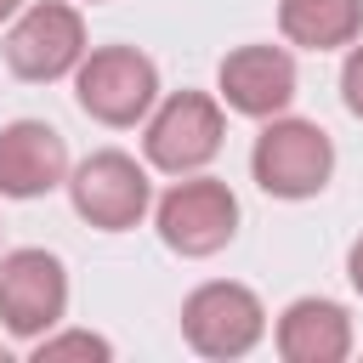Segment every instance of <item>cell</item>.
Listing matches in <instances>:
<instances>
[{
    "label": "cell",
    "mask_w": 363,
    "mask_h": 363,
    "mask_svg": "<svg viewBox=\"0 0 363 363\" xmlns=\"http://www.w3.org/2000/svg\"><path fill=\"white\" fill-rule=\"evenodd\" d=\"M68 193H74V210H79L91 227H102V233L136 227V221L147 216V199H153L147 170H142L130 153H113V147H108V153H91V159L74 170Z\"/></svg>",
    "instance_id": "3957f363"
},
{
    "label": "cell",
    "mask_w": 363,
    "mask_h": 363,
    "mask_svg": "<svg viewBox=\"0 0 363 363\" xmlns=\"http://www.w3.org/2000/svg\"><path fill=\"white\" fill-rule=\"evenodd\" d=\"M352 346V318L335 306V301H295L284 318H278V352L284 363H340Z\"/></svg>",
    "instance_id": "8fae6325"
},
{
    "label": "cell",
    "mask_w": 363,
    "mask_h": 363,
    "mask_svg": "<svg viewBox=\"0 0 363 363\" xmlns=\"http://www.w3.org/2000/svg\"><path fill=\"white\" fill-rule=\"evenodd\" d=\"M147 159L170 176H187L199 164H210L221 153V108L204 96V91H176L153 119H147V136H142Z\"/></svg>",
    "instance_id": "5b68a950"
},
{
    "label": "cell",
    "mask_w": 363,
    "mask_h": 363,
    "mask_svg": "<svg viewBox=\"0 0 363 363\" xmlns=\"http://www.w3.org/2000/svg\"><path fill=\"white\" fill-rule=\"evenodd\" d=\"M62 170H68V147L51 125L17 119L0 130V193L6 199H40L62 182Z\"/></svg>",
    "instance_id": "9c48e42d"
},
{
    "label": "cell",
    "mask_w": 363,
    "mask_h": 363,
    "mask_svg": "<svg viewBox=\"0 0 363 363\" xmlns=\"http://www.w3.org/2000/svg\"><path fill=\"white\" fill-rule=\"evenodd\" d=\"M182 329H187L193 352H204V357H244L261 340L267 312L244 284H204V289L187 295Z\"/></svg>",
    "instance_id": "ba28073f"
},
{
    "label": "cell",
    "mask_w": 363,
    "mask_h": 363,
    "mask_svg": "<svg viewBox=\"0 0 363 363\" xmlns=\"http://www.w3.org/2000/svg\"><path fill=\"white\" fill-rule=\"evenodd\" d=\"M346 272H352V284H357V295H363V238L352 244V261H346Z\"/></svg>",
    "instance_id": "9a60e30c"
},
{
    "label": "cell",
    "mask_w": 363,
    "mask_h": 363,
    "mask_svg": "<svg viewBox=\"0 0 363 363\" xmlns=\"http://www.w3.org/2000/svg\"><path fill=\"white\" fill-rule=\"evenodd\" d=\"M233 233H238V199L227 193V182L193 176L159 199V238L182 255H216Z\"/></svg>",
    "instance_id": "277c9868"
},
{
    "label": "cell",
    "mask_w": 363,
    "mask_h": 363,
    "mask_svg": "<svg viewBox=\"0 0 363 363\" xmlns=\"http://www.w3.org/2000/svg\"><path fill=\"white\" fill-rule=\"evenodd\" d=\"M68 306V272L45 250H11L0 261V318L11 335H45Z\"/></svg>",
    "instance_id": "8992f818"
},
{
    "label": "cell",
    "mask_w": 363,
    "mask_h": 363,
    "mask_svg": "<svg viewBox=\"0 0 363 363\" xmlns=\"http://www.w3.org/2000/svg\"><path fill=\"white\" fill-rule=\"evenodd\" d=\"M79 57H85V23H79V11L62 6V0L28 6V11L11 23V34H6V62H11L23 79H57V74L79 68Z\"/></svg>",
    "instance_id": "52a82bcc"
},
{
    "label": "cell",
    "mask_w": 363,
    "mask_h": 363,
    "mask_svg": "<svg viewBox=\"0 0 363 363\" xmlns=\"http://www.w3.org/2000/svg\"><path fill=\"white\" fill-rule=\"evenodd\" d=\"M79 108L102 125H136L147 108H153V91H159V74L142 51L130 45H108V51H91L79 62Z\"/></svg>",
    "instance_id": "7a4b0ae2"
},
{
    "label": "cell",
    "mask_w": 363,
    "mask_h": 363,
    "mask_svg": "<svg viewBox=\"0 0 363 363\" xmlns=\"http://www.w3.org/2000/svg\"><path fill=\"white\" fill-rule=\"evenodd\" d=\"M221 96H227V108H238L250 119H267V113L289 108V96H295V62H289V51H278V45H244V51H233L221 62Z\"/></svg>",
    "instance_id": "30bf717a"
},
{
    "label": "cell",
    "mask_w": 363,
    "mask_h": 363,
    "mask_svg": "<svg viewBox=\"0 0 363 363\" xmlns=\"http://www.w3.org/2000/svg\"><path fill=\"white\" fill-rule=\"evenodd\" d=\"M34 357L40 363H57V357H91V363H102L108 357V340H96V335H40V346H34Z\"/></svg>",
    "instance_id": "4fadbf2b"
},
{
    "label": "cell",
    "mask_w": 363,
    "mask_h": 363,
    "mask_svg": "<svg viewBox=\"0 0 363 363\" xmlns=\"http://www.w3.org/2000/svg\"><path fill=\"white\" fill-rule=\"evenodd\" d=\"M340 91H346V108L363 119V45L346 57V68H340Z\"/></svg>",
    "instance_id": "5bb4252c"
},
{
    "label": "cell",
    "mask_w": 363,
    "mask_h": 363,
    "mask_svg": "<svg viewBox=\"0 0 363 363\" xmlns=\"http://www.w3.org/2000/svg\"><path fill=\"white\" fill-rule=\"evenodd\" d=\"M278 28L306 51H335L357 40L363 0H278Z\"/></svg>",
    "instance_id": "7c38bea8"
},
{
    "label": "cell",
    "mask_w": 363,
    "mask_h": 363,
    "mask_svg": "<svg viewBox=\"0 0 363 363\" xmlns=\"http://www.w3.org/2000/svg\"><path fill=\"white\" fill-rule=\"evenodd\" d=\"M17 6H23V0H0V23H6V17L17 11Z\"/></svg>",
    "instance_id": "2e32d148"
},
{
    "label": "cell",
    "mask_w": 363,
    "mask_h": 363,
    "mask_svg": "<svg viewBox=\"0 0 363 363\" xmlns=\"http://www.w3.org/2000/svg\"><path fill=\"white\" fill-rule=\"evenodd\" d=\"M250 170L255 182L272 193V199H312L329 170H335V147L318 125L306 119H272L261 136H255V153H250Z\"/></svg>",
    "instance_id": "6da1fadb"
}]
</instances>
